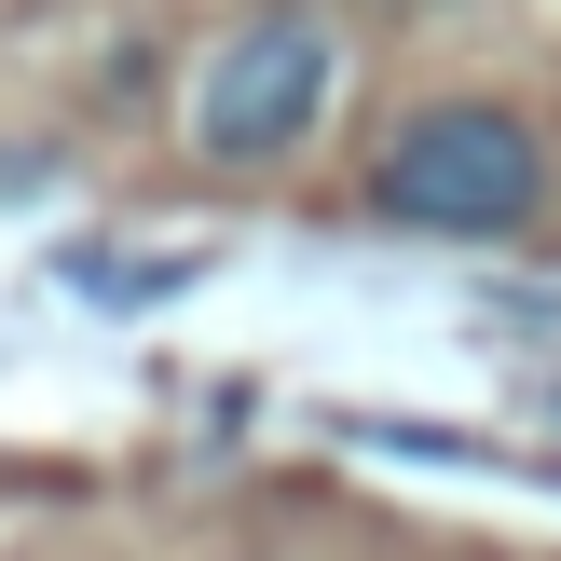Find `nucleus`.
I'll use <instances>...</instances> for the list:
<instances>
[{
  "instance_id": "f257e3e1",
  "label": "nucleus",
  "mask_w": 561,
  "mask_h": 561,
  "mask_svg": "<svg viewBox=\"0 0 561 561\" xmlns=\"http://www.w3.org/2000/svg\"><path fill=\"white\" fill-rule=\"evenodd\" d=\"M370 206L411 219V233H480V247L535 233V206H548L535 110H507V96H425V110H398L383 151H370Z\"/></svg>"
},
{
  "instance_id": "f03ea898",
  "label": "nucleus",
  "mask_w": 561,
  "mask_h": 561,
  "mask_svg": "<svg viewBox=\"0 0 561 561\" xmlns=\"http://www.w3.org/2000/svg\"><path fill=\"white\" fill-rule=\"evenodd\" d=\"M329 82H343L329 14H247L192 82V151L206 164H288L329 124Z\"/></svg>"
}]
</instances>
